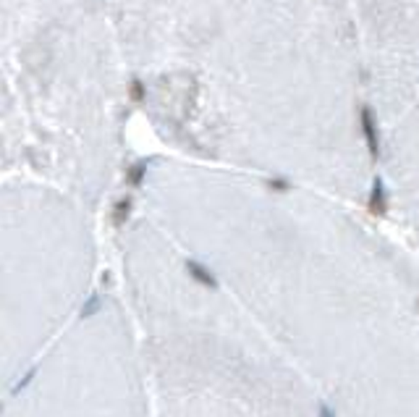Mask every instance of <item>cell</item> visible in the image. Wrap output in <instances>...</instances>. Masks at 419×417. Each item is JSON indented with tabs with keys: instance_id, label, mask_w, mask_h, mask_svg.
I'll use <instances>...</instances> for the list:
<instances>
[{
	"instance_id": "1",
	"label": "cell",
	"mask_w": 419,
	"mask_h": 417,
	"mask_svg": "<svg viewBox=\"0 0 419 417\" xmlns=\"http://www.w3.org/2000/svg\"><path fill=\"white\" fill-rule=\"evenodd\" d=\"M131 103L338 108L369 87L351 0H108Z\"/></svg>"
},
{
	"instance_id": "2",
	"label": "cell",
	"mask_w": 419,
	"mask_h": 417,
	"mask_svg": "<svg viewBox=\"0 0 419 417\" xmlns=\"http://www.w3.org/2000/svg\"><path fill=\"white\" fill-rule=\"evenodd\" d=\"M372 89L406 92L419 82V0H351Z\"/></svg>"
},
{
	"instance_id": "3",
	"label": "cell",
	"mask_w": 419,
	"mask_h": 417,
	"mask_svg": "<svg viewBox=\"0 0 419 417\" xmlns=\"http://www.w3.org/2000/svg\"><path fill=\"white\" fill-rule=\"evenodd\" d=\"M367 208L369 213H375V216H385L388 213V189H385V184L380 176L372 179V189H369V197H367Z\"/></svg>"
},
{
	"instance_id": "4",
	"label": "cell",
	"mask_w": 419,
	"mask_h": 417,
	"mask_svg": "<svg viewBox=\"0 0 419 417\" xmlns=\"http://www.w3.org/2000/svg\"><path fill=\"white\" fill-rule=\"evenodd\" d=\"M184 268H186L189 278L191 281H197L199 287H205V289H218V278H215V273L210 268H205L199 260H186L184 262Z\"/></svg>"
},
{
	"instance_id": "5",
	"label": "cell",
	"mask_w": 419,
	"mask_h": 417,
	"mask_svg": "<svg viewBox=\"0 0 419 417\" xmlns=\"http://www.w3.org/2000/svg\"><path fill=\"white\" fill-rule=\"evenodd\" d=\"M131 208H134V200H131V194H123L116 200L113 205V226H126L128 216H131Z\"/></svg>"
},
{
	"instance_id": "6",
	"label": "cell",
	"mask_w": 419,
	"mask_h": 417,
	"mask_svg": "<svg viewBox=\"0 0 419 417\" xmlns=\"http://www.w3.org/2000/svg\"><path fill=\"white\" fill-rule=\"evenodd\" d=\"M147 182V163H134L128 165L126 171V184L131 189H139V187H145Z\"/></svg>"
},
{
	"instance_id": "7",
	"label": "cell",
	"mask_w": 419,
	"mask_h": 417,
	"mask_svg": "<svg viewBox=\"0 0 419 417\" xmlns=\"http://www.w3.org/2000/svg\"><path fill=\"white\" fill-rule=\"evenodd\" d=\"M105 307V299L100 294H89L84 296V304H82V310H79V315L82 318H94V315H100Z\"/></svg>"
},
{
	"instance_id": "8",
	"label": "cell",
	"mask_w": 419,
	"mask_h": 417,
	"mask_svg": "<svg viewBox=\"0 0 419 417\" xmlns=\"http://www.w3.org/2000/svg\"><path fill=\"white\" fill-rule=\"evenodd\" d=\"M35 375H37V367H29L24 378H18V383L13 386V389H11V391L18 394V391H24V389H29V386H32V381H35Z\"/></svg>"
},
{
	"instance_id": "9",
	"label": "cell",
	"mask_w": 419,
	"mask_h": 417,
	"mask_svg": "<svg viewBox=\"0 0 419 417\" xmlns=\"http://www.w3.org/2000/svg\"><path fill=\"white\" fill-rule=\"evenodd\" d=\"M317 417H335V412L328 407V404H320V407H317Z\"/></svg>"
}]
</instances>
